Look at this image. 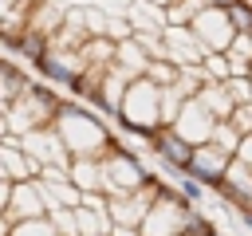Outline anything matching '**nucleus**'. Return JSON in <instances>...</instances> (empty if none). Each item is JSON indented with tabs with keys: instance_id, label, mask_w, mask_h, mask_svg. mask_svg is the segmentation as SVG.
I'll return each instance as SVG.
<instances>
[{
	"instance_id": "nucleus-1",
	"label": "nucleus",
	"mask_w": 252,
	"mask_h": 236,
	"mask_svg": "<svg viewBox=\"0 0 252 236\" xmlns=\"http://www.w3.org/2000/svg\"><path fill=\"white\" fill-rule=\"evenodd\" d=\"M55 130L71 149V157H106L118 146V134H110V122L87 102H63Z\"/></svg>"
},
{
	"instance_id": "nucleus-2",
	"label": "nucleus",
	"mask_w": 252,
	"mask_h": 236,
	"mask_svg": "<svg viewBox=\"0 0 252 236\" xmlns=\"http://www.w3.org/2000/svg\"><path fill=\"white\" fill-rule=\"evenodd\" d=\"M59 110H63L59 90H55L51 83L32 79V87H28L12 106H4V134H20V138H24V134H32V130L55 126Z\"/></svg>"
},
{
	"instance_id": "nucleus-3",
	"label": "nucleus",
	"mask_w": 252,
	"mask_h": 236,
	"mask_svg": "<svg viewBox=\"0 0 252 236\" xmlns=\"http://www.w3.org/2000/svg\"><path fill=\"white\" fill-rule=\"evenodd\" d=\"M102 173H106V197L134 193V189H142V185H150V181L158 177V169L150 165V157L138 153V149H130L122 138H118V146L102 157Z\"/></svg>"
},
{
	"instance_id": "nucleus-4",
	"label": "nucleus",
	"mask_w": 252,
	"mask_h": 236,
	"mask_svg": "<svg viewBox=\"0 0 252 236\" xmlns=\"http://www.w3.org/2000/svg\"><path fill=\"white\" fill-rule=\"evenodd\" d=\"M193 149H197V146H193L177 126H161V130L150 138V165H154V169H181V173H189Z\"/></svg>"
},
{
	"instance_id": "nucleus-5",
	"label": "nucleus",
	"mask_w": 252,
	"mask_h": 236,
	"mask_svg": "<svg viewBox=\"0 0 252 236\" xmlns=\"http://www.w3.org/2000/svg\"><path fill=\"white\" fill-rule=\"evenodd\" d=\"M4 216V228L8 224H20V220H35V216H51V201H47V189L43 181H20L8 197V205L0 208Z\"/></svg>"
},
{
	"instance_id": "nucleus-6",
	"label": "nucleus",
	"mask_w": 252,
	"mask_h": 236,
	"mask_svg": "<svg viewBox=\"0 0 252 236\" xmlns=\"http://www.w3.org/2000/svg\"><path fill=\"white\" fill-rule=\"evenodd\" d=\"M193 31H197V39H201V47L205 51H232V43H236V24L228 20V8H209V12H201L197 16V24H193Z\"/></svg>"
},
{
	"instance_id": "nucleus-7",
	"label": "nucleus",
	"mask_w": 252,
	"mask_h": 236,
	"mask_svg": "<svg viewBox=\"0 0 252 236\" xmlns=\"http://www.w3.org/2000/svg\"><path fill=\"white\" fill-rule=\"evenodd\" d=\"M20 146H24V149L43 165V169H47V165H51V169H71V161H75V157H71V149L63 146V138H59V130H55V126H43V130L24 134V138H20Z\"/></svg>"
},
{
	"instance_id": "nucleus-8",
	"label": "nucleus",
	"mask_w": 252,
	"mask_h": 236,
	"mask_svg": "<svg viewBox=\"0 0 252 236\" xmlns=\"http://www.w3.org/2000/svg\"><path fill=\"white\" fill-rule=\"evenodd\" d=\"M0 177H8L16 185L43 177V165L20 146V134H4V142H0Z\"/></svg>"
},
{
	"instance_id": "nucleus-9",
	"label": "nucleus",
	"mask_w": 252,
	"mask_h": 236,
	"mask_svg": "<svg viewBox=\"0 0 252 236\" xmlns=\"http://www.w3.org/2000/svg\"><path fill=\"white\" fill-rule=\"evenodd\" d=\"M232 212H252V165H244L240 157L228 165V173H224V181H220V189H213Z\"/></svg>"
},
{
	"instance_id": "nucleus-10",
	"label": "nucleus",
	"mask_w": 252,
	"mask_h": 236,
	"mask_svg": "<svg viewBox=\"0 0 252 236\" xmlns=\"http://www.w3.org/2000/svg\"><path fill=\"white\" fill-rule=\"evenodd\" d=\"M217 122H220V118H217V114L201 102V94H197V98H189V102L181 106V114H177V122H173V126H177L193 146H205V142H213Z\"/></svg>"
},
{
	"instance_id": "nucleus-11",
	"label": "nucleus",
	"mask_w": 252,
	"mask_h": 236,
	"mask_svg": "<svg viewBox=\"0 0 252 236\" xmlns=\"http://www.w3.org/2000/svg\"><path fill=\"white\" fill-rule=\"evenodd\" d=\"M232 161H236L232 153H224L220 146L205 142V146H197V149H193L189 173H193L197 181H205L209 189H220V181H224V173H228V165H232Z\"/></svg>"
},
{
	"instance_id": "nucleus-12",
	"label": "nucleus",
	"mask_w": 252,
	"mask_h": 236,
	"mask_svg": "<svg viewBox=\"0 0 252 236\" xmlns=\"http://www.w3.org/2000/svg\"><path fill=\"white\" fill-rule=\"evenodd\" d=\"M161 39H165V47H169V59L173 63H181V67H193V63H205V47H201V39H197V31L193 28H165L161 31Z\"/></svg>"
},
{
	"instance_id": "nucleus-13",
	"label": "nucleus",
	"mask_w": 252,
	"mask_h": 236,
	"mask_svg": "<svg viewBox=\"0 0 252 236\" xmlns=\"http://www.w3.org/2000/svg\"><path fill=\"white\" fill-rule=\"evenodd\" d=\"M63 20H67V4H59V0H35L32 20H28V31L55 39V31L63 28Z\"/></svg>"
},
{
	"instance_id": "nucleus-14",
	"label": "nucleus",
	"mask_w": 252,
	"mask_h": 236,
	"mask_svg": "<svg viewBox=\"0 0 252 236\" xmlns=\"http://www.w3.org/2000/svg\"><path fill=\"white\" fill-rule=\"evenodd\" d=\"M32 71L24 67V63H16V59H4V67H0V102L4 106H12L28 87H32Z\"/></svg>"
},
{
	"instance_id": "nucleus-15",
	"label": "nucleus",
	"mask_w": 252,
	"mask_h": 236,
	"mask_svg": "<svg viewBox=\"0 0 252 236\" xmlns=\"http://www.w3.org/2000/svg\"><path fill=\"white\" fill-rule=\"evenodd\" d=\"M126 20L134 24V31H165V8L154 0H130L126 4Z\"/></svg>"
},
{
	"instance_id": "nucleus-16",
	"label": "nucleus",
	"mask_w": 252,
	"mask_h": 236,
	"mask_svg": "<svg viewBox=\"0 0 252 236\" xmlns=\"http://www.w3.org/2000/svg\"><path fill=\"white\" fill-rule=\"evenodd\" d=\"M71 181H75L83 193H106L102 157H75V161H71Z\"/></svg>"
},
{
	"instance_id": "nucleus-17",
	"label": "nucleus",
	"mask_w": 252,
	"mask_h": 236,
	"mask_svg": "<svg viewBox=\"0 0 252 236\" xmlns=\"http://www.w3.org/2000/svg\"><path fill=\"white\" fill-rule=\"evenodd\" d=\"M201 102H205L220 122H224V118H232V110H236V98L228 94V87H224V83H209V87L201 90Z\"/></svg>"
},
{
	"instance_id": "nucleus-18",
	"label": "nucleus",
	"mask_w": 252,
	"mask_h": 236,
	"mask_svg": "<svg viewBox=\"0 0 252 236\" xmlns=\"http://www.w3.org/2000/svg\"><path fill=\"white\" fill-rule=\"evenodd\" d=\"M0 236H63V232L55 228V220H51V216H35V220H20V224H8Z\"/></svg>"
},
{
	"instance_id": "nucleus-19",
	"label": "nucleus",
	"mask_w": 252,
	"mask_h": 236,
	"mask_svg": "<svg viewBox=\"0 0 252 236\" xmlns=\"http://www.w3.org/2000/svg\"><path fill=\"white\" fill-rule=\"evenodd\" d=\"M146 79H154L161 90H169V87L181 79V63H173V59H154L150 71H146Z\"/></svg>"
},
{
	"instance_id": "nucleus-20",
	"label": "nucleus",
	"mask_w": 252,
	"mask_h": 236,
	"mask_svg": "<svg viewBox=\"0 0 252 236\" xmlns=\"http://www.w3.org/2000/svg\"><path fill=\"white\" fill-rule=\"evenodd\" d=\"M205 75H209V83H228V79H232V55L209 51V55H205Z\"/></svg>"
},
{
	"instance_id": "nucleus-21",
	"label": "nucleus",
	"mask_w": 252,
	"mask_h": 236,
	"mask_svg": "<svg viewBox=\"0 0 252 236\" xmlns=\"http://www.w3.org/2000/svg\"><path fill=\"white\" fill-rule=\"evenodd\" d=\"M240 142H244V134H240L228 118H224V122H217V130H213V146H220L224 153H232V157H236V153H240Z\"/></svg>"
},
{
	"instance_id": "nucleus-22",
	"label": "nucleus",
	"mask_w": 252,
	"mask_h": 236,
	"mask_svg": "<svg viewBox=\"0 0 252 236\" xmlns=\"http://www.w3.org/2000/svg\"><path fill=\"white\" fill-rule=\"evenodd\" d=\"M177 193H181L189 205H197V208H201V205H205V197H209V185H205V181H197L193 173H185V177L177 181Z\"/></svg>"
},
{
	"instance_id": "nucleus-23",
	"label": "nucleus",
	"mask_w": 252,
	"mask_h": 236,
	"mask_svg": "<svg viewBox=\"0 0 252 236\" xmlns=\"http://www.w3.org/2000/svg\"><path fill=\"white\" fill-rule=\"evenodd\" d=\"M228 20L236 24V31H252V0H236L228 8Z\"/></svg>"
},
{
	"instance_id": "nucleus-24",
	"label": "nucleus",
	"mask_w": 252,
	"mask_h": 236,
	"mask_svg": "<svg viewBox=\"0 0 252 236\" xmlns=\"http://www.w3.org/2000/svg\"><path fill=\"white\" fill-rule=\"evenodd\" d=\"M228 55H232V63H244V67H252V31H240Z\"/></svg>"
},
{
	"instance_id": "nucleus-25",
	"label": "nucleus",
	"mask_w": 252,
	"mask_h": 236,
	"mask_svg": "<svg viewBox=\"0 0 252 236\" xmlns=\"http://www.w3.org/2000/svg\"><path fill=\"white\" fill-rule=\"evenodd\" d=\"M228 122H232V126L248 138V134H252V102H240V106L232 110V118H228Z\"/></svg>"
},
{
	"instance_id": "nucleus-26",
	"label": "nucleus",
	"mask_w": 252,
	"mask_h": 236,
	"mask_svg": "<svg viewBox=\"0 0 252 236\" xmlns=\"http://www.w3.org/2000/svg\"><path fill=\"white\" fill-rule=\"evenodd\" d=\"M185 236H220V228H213V220H209V216L201 212V216L193 220V228H189Z\"/></svg>"
},
{
	"instance_id": "nucleus-27",
	"label": "nucleus",
	"mask_w": 252,
	"mask_h": 236,
	"mask_svg": "<svg viewBox=\"0 0 252 236\" xmlns=\"http://www.w3.org/2000/svg\"><path fill=\"white\" fill-rule=\"evenodd\" d=\"M236 157H240L244 165H252V134H248V138L240 142V153H236Z\"/></svg>"
},
{
	"instance_id": "nucleus-28",
	"label": "nucleus",
	"mask_w": 252,
	"mask_h": 236,
	"mask_svg": "<svg viewBox=\"0 0 252 236\" xmlns=\"http://www.w3.org/2000/svg\"><path fill=\"white\" fill-rule=\"evenodd\" d=\"M114 236H142V228H114Z\"/></svg>"
}]
</instances>
